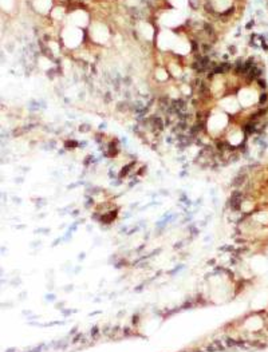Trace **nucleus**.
Instances as JSON below:
<instances>
[{
	"label": "nucleus",
	"mask_w": 268,
	"mask_h": 352,
	"mask_svg": "<svg viewBox=\"0 0 268 352\" xmlns=\"http://www.w3.org/2000/svg\"><path fill=\"white\" fill-rule=\"evenodd\" d=\"M267 98H268L267 92H263V94H260V96H259V103H260V105H266Z\"/></svg>",
	"instance_id": "obj_1"
},
{
	"label": "nucleus",
	"mask_w": 268,
	"mask_h": 352,
	"mask_svg": "<svg viewBox=\"0 0 268 352\" xmlns=\"http://www.w3.org/2000/svg\"><path fill=\"white\" fill-rule=\"evenodd\" d=\"M90 130H91V126H89V125L79 126V131H83V133H86V131H90Z\"/></svg>",
	"instance_id": "obj_2"
}]
</instances>
